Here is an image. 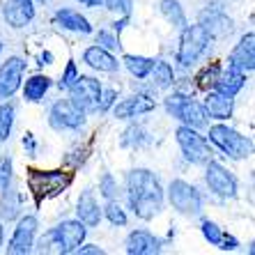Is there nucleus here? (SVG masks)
Listing matches in <instances>:
<instances>
[{"label": "nucleus", "mask_w": 255, "mask_h": 255, "mask_svg": "<svg viewBox=\"0 0 255 255\" xmlns=\"http://www.w3.org/2000/svg\"><path fill=\"white\" fill-rule=\"evenodd\" d=\"M127 207L140 221H152L166 205V191L161 179L147 168H133L127 175Z\"/></svg>", "instance_id": "f257e3e1"}, {"label": "nucleus", "mask_w": 255, "mask_h": 255, "mask_svg": "<svg viewBox=\"0 0 255 255\" xmlns=\"http://www.w3.org/2000/svg\"><path fill=\"white\" fill-rule=\"evenodd\" d=\"M85 237H88V226L78 219H69L46 230L39 239H35V246L39 253L69 255L76 253V249L85 242Z\"/></svg>", "instance_id": "f03ea898"}, {"label": "nucleus", "mask_w": 255, "mask_h": 255, "mask_svg": "<svg viewBox=\"0 0 255 255\" xmlns=\"http://www.w3.org/2000/svg\"><path fill=\"white\" fill-rule=\"evenodd\" d=\"M25 182H28L30 196H32L35 205L39 207L42 202L62 196L69 189L71 182H74V172L62 170V168L60 170H37V168H30Z\"/></svg>", "instance_id": "7ed1b4c3"}, {"label": "nucleus", "mask_w": 255, "mask_h": 255, "mask_svg": "<svg viewBox=\"0 0 255 255\" xmlns=\"http://www.w3.org/2000/svg\"><path fill=\"white\" fill-rule=\"evenodd\" d=\"M207 136H209V142H212L214 147L232 161H244L253 154V140H251L249 136L239 133L237 129L223 125V122H216V125L209 127Z\"/></svg>", "instance_id": "20e7f679"}, {"label": "nucleus", "mask_w": 255, "mask_h": 255, "mask_svg": "<svg viewBox=\"0 0 255 255\" xmlns=\"http://www.w3.org/2000/svg\"><path fill=\"white\" fill-rule=\"evenodd\" d=\"M163 106H166L168 115H172L175 120H179L182 125L193 127V129H207L209 125V115L205 111L200 101L191 99L184 92H172L163 99Z\"/></svg>", "instance_id": "39448f33"}, {"label": "nucleus", "mask_w": 255, "mask_h": 255, "mask_svg": "<svg viewBox=\"0 0 255 255\" xmlns=\"http://www.w3.org/2000/svg\"><path fill=\"white\" fill-rule=\"evenodd\" d=\"M209 44H212V37L200 23L189 25L186 23L182 28V35H179V46H177V65L189 69L207 53Z\"/></svg>", "instance_id": "423d86ee"}, {"label": "nucleus", "mask_w": 255, "mask_h": 255, "mask_svg": "<svg viewBox=\"0 0 255 255\" xmlns=\"http://www.w3.org/2000/svg\"><path fill=\"white\" fill-rule=\"evenodd\" d=\"M175 140H177L179 152L184 154V159L189 161V163H193V166H205L214 154L212 145H209V140L200 133V129L182 125L175 131Z\"/></svg>", "instance_id": "0eeeda50"}, {"label": "nucleus", "mask_w": 255, "mask_h": 255, "mask_svg": "<svg viewBox=\"0 0 255 255\" xmlns=\"http://www.w3.org/2000/svg\"><path fill=\"white\" fill-rule=\"evenodd\" d=\"M168 202L175 212L184 214V216H198L202 212L205 198L198 191V186H193L186 179H172L168 184Z\"/></svg>", "instance_id": "6e6552de"}, {"label": "nucleus", "mask_w": 255, "mask_h": 255, "mask_svg": "<svg viewBox=\"0 0 255 255\" xmlns=\"http://www.w3.org/2000/svg\"><path fill=\"white\" fill-rule=\"evenodd\" d=\"M85 118L88 113L71 99H58L48 108V125L55 131H78L85 125Z\"/></svg>", "instance_id": "1a4fd4ad"}, {"label": "nucleus", "mask_w": 255, "mask_h": 255, "mask_svg": "<svg viewBox=\"0 0 255 255\" xmlns=\"http://www.w3.org/2000/svg\"><path fill=\"white\" fill-rule=\"evenodd\" d=\"M205 182H207V189L216 198H221V200H230V198L237 196L239 191L237 177L221 161H214V159H209L205 163Z\"/></svg>", "instance_id": "9d476101"}, {"label": "nucleus", "mask_w": 255, "mask_h": 255, "mask_svg": "<svg viewBox=\"0 0 255 255\" xmlns=\"http://www.w3.org/2000/svg\"><path fill=\"white\" fill-rule=\"evenodd\" d=\"M39 230V221L35 214H25L18 216V223L12 232V239L7 244V253L12 255H28L35 251V239Z\"/></svg>", "instance_id": "9b49d317"}, {"label": "nucleus", "mask_w": 255, "mask_h": 255, "mask_svg": "<svg viewBox=\"0 0 255 255\" xmlns=\"http://www.w3.org/2000/svg\"><path fill=\"white\" fill-rule=\"evenodd\" d=\"M101 81H97L95 76H83L78 74V78L69 85V99L81 106L85 113H97V104H99V95H101Z\"/></svg>", "instance_id": "f8f14e48"}, {"label": "nucleus", "mask_w": 255, "mask_h": 255, "mask_svg": "<svg viewBox=\"0 0 255 255\" xmlns=\"http://www.w3.org/2000/svg\"><path fill=\"white\" fill-rule=\"evenodd\" d=\"M25 62L23 58H18V55H12V58H7L2 65H0V99H12L16 95L21 85H23V74H25Z\"/></svg>", "instance_id": "ddd939ff"}, {"label": "nucleus", "mask_w": 255, "mask_h": 255, "mask_svg": "<svg viewBox=\"0 0 255 255\" xmlns=\"http://www.w3.org/2000/svg\"><path fill=\"white\" fill-rule=\"evenodd\" d=\"M156 108V101L149 95H131L122 101H115V106L111 108L113 111V118L118 120H133L140 118V115H147Z\"/></svg>", "instance_id": "4468645a"}, {"label": "nucleus", "mask_w": 255, "mask_h": 255, "mask_svg": "<svg viewBox=\"0 0 255 255\" xmlns=\"http://www.w3.org/2000/svg\"><path fill=\"white\" fill-rule=\"evenodd\" d=\"M228 65L244 71V74H251L255 69V35L253 32L242 35V39L235 44V48L228 55Z\"/></svg>", "instance_id": "2eb2a0df"}, {"label": "nucleus", "mask_w": 255, "mask_h": 255, "mask_svg": "<svg viewBox=\"0 0 255 255\" xmlns=\"http://www.w3.org/2000/svg\"><path fill=\"white\" fill-rule=\"evenodd\" d=\"M2 16L12 28H25L35 18V0H5Z\"/></svg>", "instance_id": "dca6fc26"}, {"label": "nucleus", "mask_w": 255, "mask_h": 255, "mask_svg": "<svg viewBox=\"0 0 255 255\" xmlns=\"http://www.w3.org/2000/svg\"><path fill=\"white\" fill-rule=\"evenodd\" d=\"M202 106L207 111V115L216 122H226V120L232 118L235 113V97H228L223 92H216V90H209L205 92V101Z\"/></svg>", "instance_id": "f3484780"}, {"label": "nucleus", "mask_w": 255, "mask_h": 255, "mask_svg": "<svg viewBox=\"0 0 255 255\" xmlns=\"http://www.w3.org/2000/svg\"><path fill=\"white\" fill-rule=\"evenodd\" d=\"M125 246L129 255H156L161 253L163 242L159 237H154L149 230H131Z\"/></svg>", "instance_id": "a211bd4d"}, {"label": "nucleus", "mask_w": 255, "mask_h": 255, "mask_svg": "<svg viewBox=\"0 0 255 255\" xmlns=\"http://www.w3.org/2000/svg\"><path fill=\"white\" fill-rule=\"evenodd\" d=\"M198 23L209 32L212 39H221V37H228L235 30V23L228 14H223L221 9H205L200 14V21Z\"/></svg>", "instance_id": "6ab92c4d"}, {"label": "nucleus", "mask_w": 255, "mask_h": 255, "mask_svg": "<svg viewBox=\"0 0 255 255\" xmlns=\"http://www.w3.org/2000/svg\"><path fill=\"white\" fill-rule=\"evenodd\" d=\"M83 62L90 67V69L104 71V74H115V71L120 69V62L113 55V51H106V48H101L99 44L85 48Z\"/></svg>", "instance_id": "aec40b11"}, {"label": "nucleus", "mask_w": 255, "mask_h": 255, "mask_svg": "<svg viewBox=\"0 0 255 255\" xmlns=\"http://www.w3.org/2000/svg\"><path fill=\"white\" fill-rule=\"evenodd\" d=\"M76 219L81 221V223H85L88 228H97L101 223V207L99 202H97L95 193H92V189H85L83 193H81V198H78L76 202Z\"/></svg>", "instance_id": "412c9836"}, {"label": "nucleus", "mask_w": 255, "mask_h": 255, "mask_svg": "<svg viewBox=\"0 0 255 255\" xmlns=\"http://www.w3.org/2000/svg\"><path fill=\"white\" fill-rule=\"evenodd\" d=\"M244 85H246V74L228 65L226 69H221L219 78H216V83H214V90H216V92H223V95H228V97H237L244 90Z\"/></svg>", "instance_id": "4be33fe9"}, {"label": "nucleus", "mask_w": 255, "mask_h": 255, "mask_svg": "<svg viewBox=\"0 0 255 255\" xmlns=\"http://www.w3.org/2000/svg\"><path fill=\"white\" fill-rule=\"evenodd\" d=\"M2 196H0V219L5 221V223H12L21 216V207H23V196H21V191L16 189L14 184H9L7 189L0 191Z\"/></svg>", "instance_id": "5701e85b"}, {"label": "nucleus", "mask_w": 255, "mask_h": 255, "mask_svg": "<svg viewBox=\"0 0 255 255\" xmlns=\"http://www.w3.org/2000/svg\"><path fill=\"white\" fill-rule=\"evenodd\" d=\"M55 23L60 28L69 30V32H81V35H90L92 32V25H90L88 18L81 12H76V9H69V7H62V9L55 12Z\"/></svg>", "instance_id": "b1692460"}, {"label": "nucleus", "mask_w": 255, "mask_h": 255, "mask_svg": "<svg viewBox=\"0 0 255 255\" xmlns=\"http://www.w3.org/2000/svg\"><path fill=\"white\" fill-rule=\"evenodd\" d=\"M51 85L53 83H51V78H48L46 74H32V76L25 81V85H23V99L32 101V104L42 101L44 95L51 90Z\"/></svg>", "instance_id": "393cba45"}, {"label": "nucleus", "mask_w": 255, "mask_h": 255, "mask_svg": "<svg viewBox=\"0 0 255 255\" xmlns=\"http://www.w3.org/2000/svg\"><path fill=\"white\" fill-rule=\"evenodd\" d=\"M147 78L156 90H166L175 83V71H172V67L168 65V62L154 60V67H152V71L147 74Z\"/></svg>", "instance_id": "a878e982"}, {"label": "nucleus", "mask_w": 255, "mask_h": 255, "mask_svg": "<svg viewBox=\"0 0 255 255\" xmlns=\"http://www.w3.org/2000/svg\"><path fill=\"white\" fill-rule=\"evenodd\" d=\"M122 62H125V67L129 69L131 76L138 78V81H145L147 74L152 71V67H154V60L152 58H145V55H131V53L125 55Z\"/></svg>", "instance_id": "bb28decb"}, {"label": "nucleus", "mask_w": 255, "mask_h": 255, "mask_svg": "<svg viewBox=\"0 0 255 255\" xmlns=\"http://www.w3.org/2000/svg\"><path fill=\"white\" fill-rule=\"evenodd\" d=\"M159 9L170 25H175V28H184L186 25V14H184V7H182L179 0H161Z\"/></svg>", "instance_id": "cd10ccee"}, {"label": "nucleus", "mask_w": 255, "mask_h": 255, "mask_svg": "<svg viewBox=\"0 0 255 255\" xmlns=\"http://www.w3.org/2000/svg\"><path fill=\"white\" fill-rule=\"evenodd\" d=\"M101 216H104V219H106L111 226H115V228H125L127 223H129L127 209L118 202V198H115V200H106V205L101 207Z\"/></svg>", "instance_id": "c85d7f7f"}, {"label": "nucleus", "mask_w": 255, "mask_h": 255, "mask_svg": "<svg viewBox=\"0 0 255 255\" xmlns=\"http://www.w3.org/2000/svg\"><path fill=\"white\" fill-rule=\"evenodd\" d=\"M14 118H16V106H14L9 99H5L0 104V142L9 140V133H12V127H14Z\"/></svg>", "instance_id": "c756f323"}, {"label": "nucleus", "mask_w": 255, "mask_h": 255, "mask_svg": "<svg viewBox=\"0 0 255 255\" xmlns=\"http://www.w3.org/2000/svg\"><path fill=\"white\" fill-rule=\"evenodd\" d=\"M221 69H223V67H221L219 62H212V65L205 67V69L198 74V78H196L198 90H202V92H209V90H214V83H216V78H219Z\"/></svg>", "instance_id": "7c9ffc66"}, {"label": "nucleus", "mask_w": 255, "mask_h": 255, "mask_svg": "<svg viewBox=\"0 0 255 255\" xmlns=\"http://www.w3.org/2000/svg\"><path fill=\"white\" fill-rule=\"evenodd\" d=\"M149 138H147V131L145 127L140 125H133L125 131V136H122V147H142V145H147Z\"/></svg>", "instance_id": "2f4dec72"}, {"label": "nucleus", "mask_w": 255, "mask_h": 255, "mask_svg": "<svg viewBox=\"0 0 255 255\" xmlns=\"http://www.w3.org/2000/svg\"><path fill=\"white\" fill-rule=\"evenodd\" d=\"M88 156H90V145H76V147L65 156V163L71 170H76V168H81L85 161H88Z\"/></svg>", "instance_id": "473e14b6"}, {"label": "nucleus", "mask_w": 255, "mask_h": 255, "mask_svg": "<svg viewBox=\"0 0 255 255\" xmlns=\"http://www.w3.org/2000/svg\"><path fill=\"white\" fill-rule=\"evenodd\" d=\"M95 42L99 44L101 48H106V51H120V48H122L120 37L115 35V32H111V30H99L95 35Z\"/></svg>", "instance_id": "72a5a7b5"}, {"label": "nucleus", "mask_w": 255, "mask_h": 255, "mask_svg": "<svg viewBox=\"0 0 255 255\" xmlns=\"http://www.w3.org/2000/svg\"><path fill=\"white\" fill-rule=\"evenodd\" d=\"M101 5L118 16H131L133 12V0H101Z\"/></svg>", "instance_id": "f704fd0d"}, {"label": "nucleus", "mask_w": 255, "mask_h": 255, "mask_svg": "<svg viewBox=\"0 0 255 255\" xmlns=\"http://www.w3.org/2000/svg\"><path fill=\"white\" fill-rule=\"evenodd\" d=\"M12 177H14V161L9 154H2L0 156V191L12 184Z\"/></svg>", "instance_id": "c9c22d12"}, {"label": "nucleus", "mask_w": 255, "mask_h": 255, "mask_svg": "<svg viewBox=\"0 0 255 255\" xmlns=\"http://www.w3.org/2000/svg\"><path fill=\"white\" fill-rule=\"evenodd\" d=\"M99 193L106 198V200H115V198H118V182H115V177L111 172H104V175H101Z\"/></svg>", "instance_id": "e433bc0d"}, {"label": "nucleus", "mask_w": 255, "mask_h": 255, "mask_svg": "<svg viewBox=\"0 0 255 255\" xmlns=\"http://www.w3.org/2000/svg\"><path fill=\"white\" fill-rule=\"evenodd\" d=\"M200 230H202V237L207 239L212 246H219L221 244V237H223V230H221L214 221H209V219H205L200 223Z\"/></svg>", "instance_id": "4c0bfd02"}, {"label": "nucleus", "mask_w": 255, "mask_h": 255, "mask_svg": "<svg viewBox=\"0 0 255 255\" xmlns=\"http://www.w3.org/2000/svg\"><path fill=\"white\" fill-rule=\"evenodd\" d=\"M118 101V90L115 88H101L99 104H97V113H108Z\"/></svg>", "instance_id": "58836bf2"}, {"label": "nucleus", "mask_w": 255, "mask_h": 255, "mask_svg": "<svg viewBox=\"0 0 255 255\" xmlns=\"http://www.w3.org/2000/svg\"><path fill=\"white\" fill-rule=\"evenodd\" d=\"M76 78H78V67H76L74 60H69L67 67H65V71H62V76H60V81H58V88L60 90H69V85L74 83Z\"/></svg>", "instance_id": "ea45409f"}, {"label": "nucleus", "mask_w": 255, "mask_h": 255, "mask_svg": "<svg viewBox=\"0 0 255 255\" xmlns=\"http://www.w3.org/2000/svg\"><path fill=\"white\" fill-rule=\"evenodd\" d=\"M221 251H237L239 249V242L235 235H228V232H223V237H221V244H219Z\"/></svg>", "instance_id": "a19ab883"}, {"label": "nucleus", "mask_w": 255, "mask_h": 255, "mask_svg": "<svg viewBox=\"0 0 255 255\" xmlns=\"http://www.w3.org/2000/svg\"><path fill=\"white\" fill-rule=\"evenodd\" d=\"M21 145H23V149H25V154L28 156H35L37 154V140H35V133H25L23 136V140H21Z\"/></svg>", "instance_id": "79ce46f5"}, {"label": "nucleus", "mask_w": 255, "mask_h": 255, "mask_svg": "<svg viewBox=\"0 0 255 255\" xmlns=\"http://www.w3.org/2000/svg\"><path fill=\"white\" fill-rule=\"evenodd\" d=\"M76 253L78 255H104V249L101 246H97V244H81L76 249Z\"/></svg>", "instance_id": "37998d69"}, {"label": "nucleus", "mask_w": 255, "mask_h": 255, "mask_svg": "<svg viewBox=\"0 0 255 255\" xmlns=\"http://www.w3.org/2000/svg\"><path fill=\"white\" fill-rule=\"evenodd\" d=\"M129 21H131V16H120L118 18V21H115V23H113V30H115V35H122V30H125L127 28V25H129Z\"/></svg>", "instance_id": "c03bdc74"}, {"label": "nucleus", "mask_w": 255, "mask_h": 255, "mask_svg": "<svg viewBox=\"0 0 255 255\" xmlns=\"http://www.w3.org/2000/svg\"><path fill=\"white\" fill-rule=\"evenodd\" d=\"M53 60H55V55L51 53V51H42V53H39V62H37V65H39V67L53 65Z\"/></svg>", "instance_id": "a18cd8bd"}, {"label": "nucleus", "mask_w": 255, "mask_h": 255, "mask_svg": "<svg viewBox=\"0 0 255 255\" xmlns=\"http://www.w3.org/2000/svg\"><path fill=\"white\" fill-rule=\"evenodd\" d=\"M76 2H81L83 7H99L101 0H76Z\"/></svg>", "instance_id": "49530a36"}, {"label": "nucleus", "mask_w": 255, "mask_h": 255, "mask_svg": "<svg viewBox=\"0 0 255 255\" xmlns=\"http://www.w3.org/2000/svg\"><path fill=\"white\" fill-rule=\"evenodd\" d=\"M2 242H5V228H2V223H0V246H2Z\"/></svg>", "instance_id": "de8ad7c7"}, {"label": "nucleus", "mask_w": 255, "mask_h": 255, "mask_svg": "<svg viewBox=\"0 0 255 255\" xmlns=\"http://www.w3.org/2000/svg\"><path fill=\"white\" fill-rule=\"evenodd\" d=\"M35 2H48V0H35Z\"/></svg>", "instance_id": "09e8293b"}, {"label": "nucleus", "mask_w": 255, "mask_h": 255, "mask_svg": "<svg viewBox=\"0 0 255 255\" xmlns=\"http://www.w3.org/2000/svg\"><path fill=\"white\" fill-rule=\"evenodd\" d=\"M0 53H2V42H0Z\"/></svg>", "instance_id": "8fccbe9b"}]
</instances>
